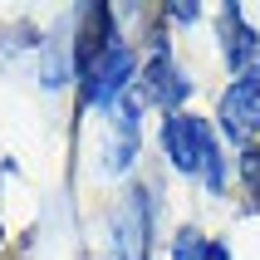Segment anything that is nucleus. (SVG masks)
I'll return each mask as SVG.
<instances>
[{
	"mask_svg": "<svg viewBox=\"0 0 260 260\" xmlns=\"http://www.w3.org/2000/svg\"><path fill=\"white\" fill-rule=\"evenodd\" d=\"M162 152L172 157L177 172L202 177L206 191H226V157L216 147V133L202 113H167L162 118Z\"/></svg>",
	"mask_w": 260,
	"mask_h": 260,
	"instance_id": "1",
	"label": "nucleus"
},
{
	"mask_svg": "<svg viewBox=\"0 0 260 260\" xmlns=\"http://www.w3.org/2000/svg\"><path fill=\"white\" fill-rule=\"evenodd\" d=\"M241 172H246L250 191L260 197V147H246V157H241Z\"/></svg>",
	"mask_w": 260,
	"mask_h": 260,
	"instance_id": "9",
	"label": "nucleus"
},
{
	"mask_svg": "<svg viewBox=\"0 0 260 260\" xmlns=\"http://www.w3.org/2000/svg\"><path fill=\"white\" fill-rule=\"evenodd\" d=\"M118 260H147V236H152V202H147V191L138 187L128 197V206L118 211Z\"/></svg>",
	"mask_w": 260,
	"mask_h": 260,
	"instance_id": "5",
	"label": "nucleus"
},
{
	"mask_svg": "<svg viewBox=\"0 0 260 260\" xmlns=\"http://www.w3.org/2000/svg\"><path fill=\"white\" fill-rule=\"evenodd\" d=\"M206 260H231V255H226V246H221V241H211V250H206Z\"/></svg>",
	"mask_w": 260,
	"mask_h": 260,
	"instance_id": "10",
	"label": "nucleus"
},
{
	"mask_svg": "<svg viewBox=\"0 0 260 260\" xmlns=\"http://www.w3.org/2000/svg\"><path fill=\"white\" fill-rule=\"evenodd\" d=\"M138 113H143V103H138V93L128 88V93L113 103V143H108V157H103L108 172H128L133 167V152H138Z\"/></svg>",
	"mask_w": 260,
	"mask_h": 260,
	"instance_id": "6",
	"label": "nucleus"
},
{
	"mask_svg": "<svg viewBox=\"0 0 260 260\" xmlns=\"http://www.w3.org/2000/svg\"><path fill=\"white\" fill-rule=\"evenodd\" d=\"M143 93H147V103H157V108H167V113H182V103L191 99V79L172 64V49H167V44H157V54H152V64H147Z\"/></svg>",
	"mask_w": 260,
	"mask_h": 260,
	"instance_id": "4",
	"label": "nucleus"
},
{
	"mask_svg": "<svg viewBox=\"0 0 260 260\" xmlns=\"http://www.w3.org/2000/svg\"><path fill=\"white\" fill-rule=\"evenodd\" d=\"M206 250H211V241H206L202 231H177V241H172V260H206Z\"/></svg>",
	"mask_w": 260,
	"mask_h": 260,
	"instance_id": "8",
	"label": "nucleus"
},
{
	"mask_svg": "<svg viewBox=\"0 0 260 260\" xmlns=\"http://www.w3.org/2000/svg\"><path fill=\"white\" fill-rule=\"evenodd\" d=\"M221 49H226V64H231L236 74L260 69V40H255V29L246 25L241 5H226V10H221Z\"/></svg>",
	"mask_w": 260,
	"mask_h": 260,
	"instance_id": "7",
	"label": "nucleus"
},
{
	"mask_svg": "<svg viewBox=\"0 0 260 260\" xmlns=\"http://www.w3.org/2000/svg\"><path fill=\"white\" fill-rule=\"evenodd\" d=\"M216 118H221V133H226L236 147H246L250 138L260 133V69L236 74V84L221 93Z\"/></svg>",
	"mask_w": 260,
	"mask_h": 260,
	"instance_id": "3",
	"label": "nucleus"
},
{
	"mask_svg": "<svg viewBox=\"0 0 260 260\" xmlns=\"http://www.w3.org/2000/svg\"><path fill=\"white\" fill-rule=\"evenodd\" d=\"M133 74H138V54L128 44H113L88 74H79V99L93 103V108H108L133 88Z\"/></svg>",
	"mask_w": 260,
	"mask_h": 260,
	"instance_id": "2",
	"label": "nucleus"
}]
</instances>
